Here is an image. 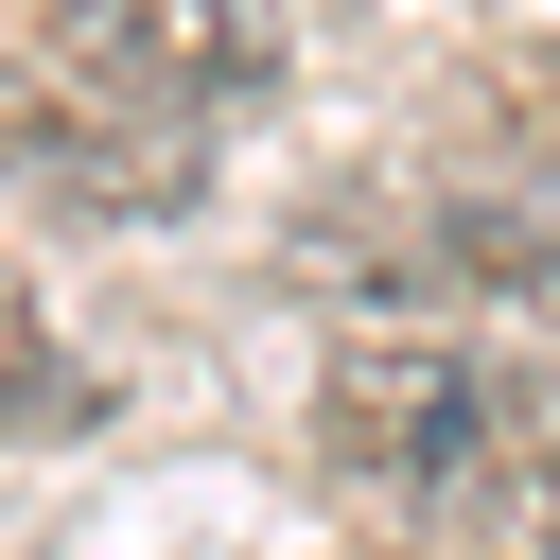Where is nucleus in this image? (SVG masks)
<instances>
[{
	"instance_id": "f257e3e1",
	"label": "nucleus",
	"mask_w": 560,
	"mask_h": 560,
	"mask_svg": "<svg viewBox=\"0 0 560 560\" xmlns=\"http://www.w3.org/2000/svg\"><path fill=\"white\" fill-rule=\"evenodd\" d=\"M315 455L438 560H560V402L472 332H385L315 385Z\"/></svg>"
},
{
	"instance_id": "f03ea898",
	"label": "nucleus",
	"mask_w": 560,
	"mask_h": 560,
	"mask_svg": "<svg viewBox=\"0 0 560 560\" xmlns=\"http://www.w3.org/2000/svg\"><path fill=\"white\" fill-rule=\"evenodd\" d=\"M0 192H35L70 228H158V210H192V140L140 122V105H105V88H70V70L0 52Z\"/></svg>"
},
{
	"instance_id": "7ed1b4c3",
	"label": "nucleus",
	"mask_w": 560,
	"mask_h": 560,
	"mask_svg": "<svg viewBox=\"0 0 560 560\" xmlns=\"http://www.w3.org/2000/svg\"><path fill=\"white\" fill-rule=\"evenodd\" d=\"M52 70L140 122H210L280 70V0H52Z\"/></svg>"
},
{
	"instance_id": "20e7f679",
	"label": "nucleus",
	"mask_w": 560,
	"mask_h": 560,
	"mask_svg": "<svg viewBox=\"0 0 560 560\" xmlns=\"http://www.w3.org/2000/svg\"><path fill=\"white\" fill-rule=\"evenodd\" d=\"M368 298H420V315H525V332H560V192H438V210H402Z\"/></svg>"
},
{
	"instance_id": "39448f33",
	"label": "nucleus",
	"mask_w": 560,
	"mask_h": 560,
	"mask_svg": "<svg viewBox=\"0 0 560 560\" xmlns=\"http://www.w3.org/2000/svg\"><path fill=\"white\" fill-rule=\"evenodd\" d=\"M70 420H105V402H88V368L35 332V298L0 280V438H70Z\"/></svg>"
}]
</instances>
